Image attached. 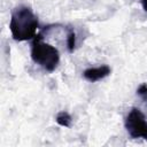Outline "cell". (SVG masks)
Here are the masks:
<instances>
[{
    "label": "cell",
    "mask_w": 147,
    "mask_h": 147,
    "mask_svg": "<svg viewBox=\"0 0 147 147\" xmlns=\"http://www.w3.org/2000/svg\"><path fill=\"white\" fill-rule=\"evenodd\" d=\"M38 28V17L34 15L30 7L18 6L14 8L9 22V30L14 40L25 41L33 39Z\"/></svg>",
    "instance_id": "1"
},
{
    "label": "cell",
    "mask_w": 147,
    "mask_h": 147,
    "mask_svg": "<svg viewBox=\"0 0 147 147\" xmlns=\"http://www.w3.org/2000/svg\"><path fill=\"white\" fill-rule=\"evenodd\" d=\"M31 59L45 71L53 72L60 63V53L56 47L42 41L41 34H38L31 45Z\"/></svg>",
    "instance_id": "2"
},
{
    "label": "cell",
    "mask_w": 147,
    "mask_h": 147,
    "mask_svg": "<svg viewBox=\"0 0 147 147\" xmlns=\"http://www.w3.org/2000/svg\"><path fill=\"white\" fill-rule=\"evenodd\" d=\"M125 129L132 139L147 140V118L139 108H132L125 118Z\"/></svg>",
    "instance_id": "3"
},
{
    "label": "cell",
    "mask_w": 147,
    "mask_h": 147,
    "mask_svg": "<svg viewBox=\"0 0 147 147\" xmlns=\"http://www.w3.org/2000/svg\"><path fill=\"white\" fill-rule=\"evenodd\" d=\"M110 68L106 64L103 65H100V67H94V68H88L86 70H84L83 72V77L91 82V83H94V82H98V80H101L103 78H106L107 76L110 75Z\"/></svg>",
    "instance_id": "4"
},
{
    "label": "cell",
    "mask_w": 147,
    "mask_h": 147,
    "mask_svg": "<svg viewBox=\"0 0 147 147\" xmlns=\"http://www.w3.org/2000/svg\"><path fill=\"white\" fill-rule=\"evenodd\" d=\"M55 121L61 126L70 127L72 118H71V116H70V114L68 111H60V113H57V115L55 117Z\"/></svg>",
    "instance_id": "5"
},
{
    "label": "cell",
    "mask_w": 147,
    "mask_h": 147,
    "mask_svg": "<svg viewBox=\"0 0 147 147\" xmlns=\"http://www.w3.org/2000/svg\"><path fill=\"white\" fill-rule=\"evenodd\" d=\"M75 46H76V33H75L74 29L69 28L67 30V47H68V51L70 53H72L74 49H75Z\"/></svg>",
    "instance_id": "6"
},
{
    "label": "cell",
    "mask_w": 147,
    "mask_h": 147,
    "mask_svg": "<svg viewBox=\"0 0 147 147\" xmlns=\"http://www.w3.org/2000/svg\"><path fill=\"white\" fill-rule=\"evenodd\" d=\"M137 94L141 98V100L147 105V85L146 84H141L138 88H137Z\"/></svg>",
    "instance_id": "7"
},
{
    "label": "cell",
    "mask_w": 147,
    "mask_h": 147,
    "mask_svg": "<svg viewBox=\"0 0 147 147\" xmlns=\"http://www.w3.org/2000/svg\"><path fill=\"white\" fill-rule=\"evenodd\" d=\"M141 6H142L144 10L147 13V0H141Z\"/></svg>",
    "instance_id": "8"
}]
</instances>
